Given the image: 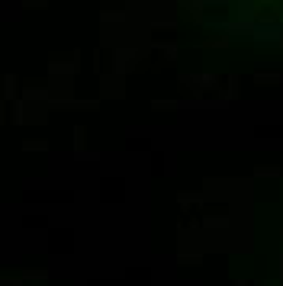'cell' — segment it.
Here are the masks:
<instances>
[{
    "label": "cell",
    "mask_w": 283,
    "mask_h": 286,
    "mask_svg": "<svg viewBox=\"0 0 283 286\" xmlns=\"http://www.w3.org/2000/svg\"><path fill=\"white\" fill-rule=\"evenodd\" d=\"M254 174H258V177H274V174H280V170H274V167H258Z\"/></svg>",
    "instance_id": "cell-5"
},
{
    "label": "cell",
    "mask_w": 283,
    "mask_h": 286,
    "mask_svg": "<svg viewBox=\"0 0 283 286\" xmlns=\"http://www.w3.org/2000/svg\"><path fill=\"white\" fill-rule=\"evenodd\" d=\"M138 61V52H132V48H119L116 52V74H126V71H132V65Z\"/></svg>",
    "instance_id": "cell-1"
},
{
    "label": "cell",
    "mask_w": 283,
    "mask_h": 286,
    "mask_svg": "<svg viewBox=\"0 0 283 286\" xmlns=\"http://www.w3.org/2000/svg\"><path fill=\"white\" fill-rule=\"evenodd\" d=\"M238 286H248V283H238Z\"/></svg>",
    "instance_id": "cell-6"
},
{
    "label": "cell",
    "mask_w": 283,
    "mask_h": 286,
    "mask_svg": "<svg viewBox=\"0 0 283 286\" xmlns=\"http://www.w3.org/2000/svg\"><path fill=\"white\" fill-rule=\"evenodd\" d=\"M45 141H26V151H45Z\"/></svg>",
    "instance_id": "cell-4"
},
{
    "label": "cell",
    "mask_w": 283,
    "mask_h": 286,
    "mask_svg": "<svg viewBox=\"0 0 283 286\" xmlns=\"http://www.w3.org/2000/svg\"><path fill=\"white\" fill-rule=\"evenodd\" d=\"M4 100H10V103L16 100V77H7L4 80Z\"/></svg>",
    "instance_id": "cell-3"
},
{
    "label": "cell",
    "mask_w": 283,
    "mask_h": 286,
    "mask_svg": "<svg viewBox=\"0 0 283 286\" xmlns=\"http://www.w3.org/2000/svg\"><path fill=\"white\" fill-rule=\"evenodd\" d=\"M48 74H58V77H68V74H77V55L71 61H55L52 68H48Z\"/></svg>",
    "instance_id": "cell-2"
}]
</instances>
